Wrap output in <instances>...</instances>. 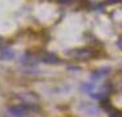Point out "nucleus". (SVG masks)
Returning a JSON list of instances; mask_svg holds the SVG:
<instances>
[{"label":"nucleus","mask_w":122,"mask_h":117,"mask_svg":"<svg viewBox=\"0 0 122 117\" xmlns=\"http://www.w3.org/2000/svg\"><path fill=\"white\" fill-rule=\"evenodd\" d=\"M33 105L27 104H21V105H13L9 108V113L13 115L14 117H27L30 115V112L33 111Z\"/></svg>","instance_id":"f257e3e1"},{"label":"nucleus","mask_w":122,"mask_h":117,"mask_svg":"<svg viewBox=\"0 0 122 117\" xmlns=\"http://www.w3.org/2000/svg\"><path fill=\"white\" fill-rule=\"evenodd\" d=\"M42 61L44 64H59L60 63V57L57 56V55H55V53H46L44 56L42 57Z\"/></svg>","instance_id":"7ed1b4c3"},{"label":"nucleus","mask_w":122,"mask_h":117,"mask_svg":"<svg viewBox=\"0 0 122 117\" xmlns=\"http://www.w3.org/2000/svg\"><path fill=\"white\" fill-rule=\"evenodd\" d=\"M1 42H3V38H1V37H0V44H1Z\"/></svg>","instance_id":"39448f33"},{"label":"nucleus","mask_w":122,"mask_h":117,"mask_svg":"<svg viewBox=\"0 0 122 117\" xmlns=\"http://www.w3.org/2000/svg\"><path fill=\"white\" fill-rule=\"evenodd\" d=\"M110 69L109 68H104V69H100V70H96L95 73H92L91 75V81L92 82H99L100 80H103L104 77H107V75L109 74Z\"/></svg>","instance_id":"f03ea898"},{"label":"nucleus","mask_w":122,"mask_h":117,"mask_svg":"<svg viewBox=\"0 0 122 117\" xmlns=\"http://www.w3.org/2000/svg\"><path fill=\"white\" fill-rule=\"evenodd\" d=\"M13 57H14L13 49H10V48H3L1 55H0V58H1V60H12Z\"/></svg>","instance_id":"20e7f679"}]
</instances>
